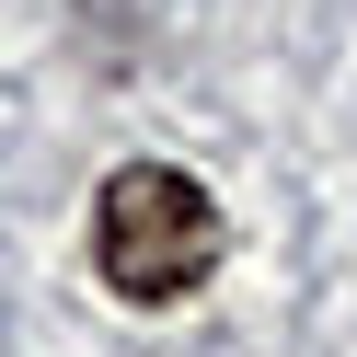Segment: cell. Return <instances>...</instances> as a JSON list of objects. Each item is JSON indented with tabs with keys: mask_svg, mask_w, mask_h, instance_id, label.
<instances>
[{
	"mask_svg": "<svg viewBox=\"0 0 357 357\" xmlns=\"http://www.w3.org/2000/svg\"><path fill=\"white\" fill-rule=\"evenodd\" d=\"M219 254H231V219H219V196L196 185L185 162L104 173V196H93V277L116 288L127 311L196 300V288L219 277Z\"/></svg>",
	"mask_w": 357,
	"mask_h": 357,
	"instance_id": "1",
	"label": "cell"
}]
</instances>
